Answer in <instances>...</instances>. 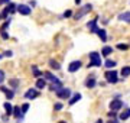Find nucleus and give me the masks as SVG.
Returning <instances> with one entry per match:
<instances>
[{
	"label": "nucleus",
	"instance_id": "nucleus-6",
	"mask_svg": "<svg viewBox=\"0 0 130 123\" xmlns=\"http://www.w3.org/2000/svg\"><path fill=\"white\" fill-rule=\"evenodd\" d=\"M43 78H45V80H49V81H52L54 84H62L59 78H56V77L54 75L52 72H43Z\"/></svg>",
	"mask_w": 130,
	"mask_h": 123
},
{
	"label": "nucleus",
	"instance_id": "nucleus-21",
	"mask_svg": "<svg viewBox=\"0 0 130 123\" xmlns=\"http://www.w3.org/2000/svg\"><path fill=\"white\" fill-rule=\"evenodd\" d=\"M32 71H33V75H35V77H41V75H43V72L39 71V70H38V67H35V65L32 67Z\"/></svg>",
	"mask_w": 130,
	"mask_h": 123
},
{
	"label": "nucleus",
	"instance_id": "nucleus-2",
	"mask_svg": "<svg viewBox=\"0 0 130 123\" xmlns=\"http://www.w3.org/2000/svg\"><path fill=\"white\" fill-rule=\"evenodd\" d=\"M104 75H106L107 83H110V84H116L117 81H119V77H117V71H116V70H108Z\"/></svg>",
	"mask_w": 130,
	"mask_h": 123
},
{
	"label": "nucleus",
	"instance_id": "nucleus-23",
	"mask_svg": "<svg viewBox=\"0 0 130 123\" xmlns=\"http://www.w3.org/2000/svg\"><path fill=\"white\" fill-rule=\"evenodd\" d=\"M49 65H51V68H55V70H59V68H61L59 62L54 61V59H51V61H49Z\"/></svg>",
	"mask_w": 130,
	"mask_h": 123
},
{
	"label": "nucleus",
	"instance_id": "nucleus-32",
	"mask_svg": "<svg viewBox=\"0 0 130 123\" xmlns=\"http://www.w3.org/2000/svg\"><path fill=\"white\" fill-rule=\"evenodd\" d=\"M2 36H3V39H7V38H9V35H7L5 30H2Z\"/></svg>",
	"mask_w": 130,
	"mask_h": 123
},
{
	"label": "nucleus",
	"instance_id": "nucleus-14",
	"mask_svg": "<svg viewBox=\"0 0 130 123\" xmlns=\"http://www.w3.org/2000/svg\"><path fill=\"white\" fill-rule=\"evenodd\" d=\"M119 20H124V22L130 23V12H124V13L119 14Z\"/></svg>",
	"mask_w": 130,
	"mask_h": 123
},
{
	"label": "nucleus",
	"instance_id": "nucleus-18",
	"mask_svg": "<svg viewBox=\"0 0 130 123\" xmlns=\"http://www.w3.org/2000/svg\"><path fill=\"white\" fill-rule=\"evenodd\" d=\"M78 100H81V94H79V93H75V94L70 99V104L72 106V104H75L77 101H78Z\"/></svg>",
	"mask_w": 130,
	"mask_h": 123
},
{
	"label": "nucleus",
	"instance_id": "nucleus-28",
	"mask_svg": "<svg viewBox=\"0 0 130 123\" xmlns=\"http://www.w3.org/2000/svg\"><path fill=\"white\" fill-rule=\"evenodd\" d=\"M108 117H110V119H116V112H114V110L108 112Z\"/></svg>",
	"mask_w": 130,
	"mask_h": 123
},
{
	"label": "nucleus",
	"instance_id": "nucleus-33",
	"mask_svg": "<svg viewBox=\"0 0 130 123\" xmlns=\"http://www.w3.org/2000/svg\"><path fill=\"white\" fill-rule=\"evenodd\" d=\"M5 55H6V57H12V51H6Z\"/></svg>",
	"mask_w": 130,
	"mask_h": 123
},
{
	"label": "nucleus",
	"instance_id": "nucleus-34",
	"mask_svg": "<svg viewBox=\"0 0 130 123\" xmlns=\"http://www.w3.org/2000/svg\"><path fill=\"white\" fill-rule=\"evenodd\" d=\"M107 123H119V122H117L116 119H110V120H108Z\"/></svg>",
	"mask_w": 130,
	"mask_h": 123
},
{
	"label": "nucleus",
	"instance_id": "nucleus-11",
	"mask_svg": "<svg viewBox=\"0 0 130 123\" xmlns=\"http://www.w3.org/2000/svg\"><path fill=\"white\" fill-rule=\"evenodd\" d=\"M95 84H97V81H95L94 77H88L87 81H85V87L87 88H93V87H95Z\"/></svg>",
	"mask_w": 130,
	"mask_h": 123
},
{
	"label": "nucleus",
	"instance_id": "nucleus-19",
	"mask_svg": "<svg viewBox=\"0 0 130 123\" xmlns=\"http://www.w3.org/2000/svg\"><path fill=\"white\" fill-rule=\"evenodd\" d=\"M97 33H98V36H100V39H101V41H107V33H106V30H104V29H98Z\"/></svg>",
	"mask_w": 130,
	"mask_h": 123
},
{
	"label": "nucleus",
	"instance_id": "nucleus-26",
	"mask_svg": "<svg viewBox=\"0 0 130 123\" xmlns=\"http://www.w3.org/2000/svg\"><path fill=\"white\" fill-rule=\"evenodd\" d=\"M9 83H10V85H12V87H14V88L19 85V81H18V80H10Z\"/></svg>",
	"mask_w": 130,
	"mask_h": 123
},
{
	"label": "nucleus",
	"instance_id": "nucleus-29",
	"mask_svg": "<svg viewBox=\"0 0 130 123\" xmlns=\"http://www.w3.org/2000/svg\"><path fill=\"white\" fill-rule=\"evenodd\" d=\"M3 81H5V71H2V70H0V84H2Z\"/></svg>",
	"mask_w": 130,
	"mask_h": 123
},
{
	"label": "nucleus",
	"instance_id": "nucleus-12",
	"mask_svg": "<svg viewBox=\"0 0 130 123\" xmlns=\"http://www.w3.org/2000/svg\"><path fill=\"white\" fill-rule=\"evenodd\" d=\"M0 90L3 91V93H5L6 94V97H7V99L9 100H12L14 97V94H13V91L12 90H9V88H6V87H3V85H2V87H0Z\"/></svg>",
	"mask_w": 130,
	"mask_h": 123
},
{
	"label": "nucleus",
	"instance_id": "nucleus-16",
	"mask_svg": "<svg viewBox=\"0 0 130 123\" xmlns=\"http://www.w3.org/2000/svg\"><path fill=\"white\" fill-rule=\"evenodd\" d=\"M45 85H46L45 78H38L36 80V88H45Z\"/></svg>",
	"mask_w": 130,
	"mask_h": 123
},
{
	"label": "nucleus",
	"instance_id": "nucleus-10",
	"mask_svg": "<svg viewBox=\"0 0 130 123\" xmlns=\"http://www.w3.org/2000/svg\"><path fill=\"white\" fill-rule=\"evenodd\" d=\"M97 20H98V19L95 18V19H93L91 22H88V25H87L91 32H97V30H98V28H97Z\"/></svg>",
	"mask_w": 130,
	"mask_h": 123
},
{
	"label": "nucleus",
	"instance_id": "nucleus-1",
	"mask_svg": "<svg viewBox=\"0 0 130 123\" xmlns=\"http://www.w3.org/2000/svg\"><path fill=\"white\" fill-rule=\"evenodd\" d=\"M91 67H101V57L98 52H90V64L88 68Z\"/></svg>",
	"mask_w": 130,
	"mask_h": 123
},
{
	"label": "nucleus",
	"instance_id": "nucleus-5",
	"mask_svg": "<svg viewBox=\"0 0 130 123\" xmlns=\"http://www.w3.org/2000/svg\"><path fill=\"white\" fill-rule=\"evenodd\" d=\"M123 107V101H121L120 99H114L111 100V103H110V109L114 110V112H117L119 109H121Z\"/></svg>",
	"mask_w": 130,
	"mask_h": 123
},
{
	"label": "nucleus",
	"instance_id": "nucleus-20",
	"mask_svg": "<svg viewBox=\"0 0 130 123\" xmlns=\"http://www.w3.org/2000/svg\"><path fill=\"white\" fill-rule=\"evenodd\" d=\"M111 52H113V48L111 47H104V48H103V51H101V55L107 57V55H110Z\"/></svg>",
	"mask_w": 130,
	"mask_h": 123
},
{
	"label": "nucleus",
	"instance_id": "nucleus-4",
	"mask_svg": "<svg viewBox=\"0 0 130 123\" xmlns=\"http://www.w3.org/2000/svg\"><path fill=\"white\" fill-rule=\"evenodd\" d=\"M56 96H58L59 99H70V97H71V90H70V88L62 87V88H59V90L56 91Z\"/></svg>",
	"mask_w": 130,
	"mask_h": 123
},
{
	"label": "nucleus",
	"instance_id": "nucleus-38",
	"mask_svg": "<svg viewBox=\"0 0 130 123\" xmlns=\"http://www.w3.org/2000/svg\"><path fill=\"white\" fill-rule=\"evenodd\" d=\"M0 59H2V55H0Z\"/></svg>",
	"mask_w": 130,
	"mask_h": 123
},
{
	"label": "nucleus",
	"instance_id": "nucleus-37",
	"mask_svg": "<svg viewBox=\"0 0 130 123\" xmlns=\"http://www.w3.org/2000/svg\"><path fill=\"white\" fill-rule=\"evenodd\" d=\"M0 19H2V13H0Z\"/></svg>",
	"mask_w": 130,
	"mask_h": 123
},
{
	"label": "nucleus",
	"instance_id": "nucleus-25",
	"mask_svg": "<svg viewBox=\"0 0 130 123\" xmlns=\"http://www.w3.org/2000/svg\"><path fill=\"white\" fill-rule=\"evenodd\" d=\"M28 110H29V104L28 103H25V104H22V113H26V112H28Z\"/></svg>",
	"mask_w": 130,
	"mask_h": 123
},
{
	"label": "nucleus",
	"instance_id": "nucleus-8",
	"mask_svg": "<svg viewBox=\"0 0 130 123\" xmlns=\"http://www.w3.org/2000/svg\"><path fill=\"white\" fill-rule=\"evenodd\" d=\"M81 67H83L81 61H72L70 65H68V71H70V72H75V71H78Z\"/></svg>",
	"mask_w": 130,
	"mask_h": 123
},
{
	"label": "nucleus",
	"instance_id": "nucleus-13",
	"mask_svg": "<svg viewBox=\"0 0 130 123\" xmlns=\"http://www.w3.org/2000/svg\"><path fill=\"white\" fill-rule=\"evenodd\" d=\"M129 117H130V107H126V109L120 113V119L121 120H127Z\"/></svg>",
	"mask_w": 130,
	"mask_h": 123
},
{
	"label": "nucleus",
	"instance_id": "nucleus-3",
	"mask_svg": "<svg viewBox=\"0 0 130 123\" xmlns=\"http://www.w3.org/2000/svg\"><path fill=\"white\" fill-rule=\"evenodd\" d=\"M91 9H93V6H91V5H85V6L83 7V9H79L78 12H77V13L74 14V19H75V20L81 19V18L84 16V14H85V13H88V12H90Z\"/></svg>",
	"mask_w": 130,
	"mask_h": 123
},
{
	"label": "nucleus",
	"instance_id": "nucleus-15",
	"mask_svg": "<svg viewBox=\"0 0 130 123\" xmlns=\"http://www.w3.org/2000/svg\"><path fill=\"white\" fill-rule=\"evenodd\" d=\"M13 109H14V107L9 103V101H7V103H5V110H6V114H7V116L13 114Z\"/></svg>",
	"mask_w": 130,
	"mask_h": 123
},
{
	"label": "nucleus",
	"instance_id": "nucleus-9",
	"mask_svg": "<svg viewBox=\"0 0 130 123\" xmlns=\"http://www.w3.org/2000/svg\"><path fill=\"white\" fill-rule=\"evenodd\" d=\"M18 12L20 14H23V16H28V14H30V7L26 5H19L18 6Z\"/></svg>",
	"mask_w": 130,
	"mask_h": 123
},
{
	"label": "nucleus",
	"instance_id": "nucleus-7",
	"mask_svg": "<svg viewBox=\"0 0 130 123\" xmlns=\"http://www.w3.org/2000/svg\"><path fill=\"white\" fill-rule=\"evenodd\" d=\"M38 96H39V91L36 90V88H29L26 93H25V97L29 100H33V99H36Z\"/></svg>",
	"mask_w": 130,
	"mask_h": 123
},
{
	"label": "nucleus",
	"instance_id": "nucleus-22",
	"mask_svg": "<svg viewBox=\"0 0 130 123\" xmlns=\"http://www.w3.org/2000/svg\"><path fill=\"white\" fill-rule=\"evenodd\" d=\"M116 64H117V62L113 61V59H107V61H106V67H107V68H114Z\"/></svg>",
	"mask_w": 130,
	"mask_h": 123
},
{
	"label": "nucleus",
	"instance_id": "nucleus-24",
	"mask_svg": "<svg viewBox=\"0 0 130 123\" xmlns=\"http://www.w3.org/2000/svg\"><path fill=\"white\" fill-rule=\"evenodd\" d=\"M116 48L120 49V51H126V49H129V45H127V43H117Z\"/></svg>",
	"mask_w": 130,
	"mask_h": 123
},
{
	"label": "nucleus",
	"instance_id": "nucleus-35",
	"mask_svg": "<svg viewBox=\"0 0 130 123\" xmlns=\"http://www.w3.org/2000/svg\"><path fill=\"white\" fill-rule=\"evenodd\" d=\"M81 3V0H75V5H79Z\"/></svg>",
	"mask_w": 130,
	"mask_h": 123
},
{
	"label": "nucleus",
	"instance_id": "nucleus-30",
	"mask_svg": "<svg viewBox=\"0 0 130 123\" xmlns=\"http://www.w3.org/2000/svg\"><path fill=\"white\" fill-rule=\"evenodd\" d=\"M54 109H55V110H61V109H62V104H61V103H56L55 106H54Z\"/></svg>",
	"mask_w": 130,
	"mask_h": 123
},
{
	"label": "nucleus",
	"instance_id": "nucleus-31",
	"mask_svg": "<svg viewBox=\"0 0 130 123\" xmlns=\"http://www.w3.org/2000/svg\"><path fill=\"white\" fill-rule=\"evenodd\" d=\"M0 3H2V5H10L12 2H10V0H0Z\"/></svg>",
	"mask_w": 130,
	"mask_h": 123
},
{
	"label": "nucleus",
	"instance_id": "nucleus-17",
	"mask_svg": "<svg viewBox=\"0 0 130 123\" xmlns=\"http://www.w3.org/2000/svg\"><path fill=\"white\" fill-rule=\"evenodd\" d=\"M120 74H121V77H123V78L129 77V75H130V67H129V65H127V67H123V68H121V71H120Z\"/></svg>",
	"mask_w": 130,
	"mask_h": 123
},
{
	"label": "nucleus",
	"instance_id": "nucleus-36",
	"mask_svg": "<svg viewBox=\"0 0 130 123\" xmlns=\"http://www.w3.org/2000/svg\"><path fill=\"white\" fill-rule=\"evenodd\" d=\"M95 123H103V120H101V119H98V120H97Z\"/></svg>",
	"mask_w": 130,
	"mask_h": 123
},
{
	"label": "nucleus",
	"instance_id": "nucleus-27",
	"mask_svg": "<svg viewBox=\"0 0 130 123\" xmlns=\"http://www.w3.org/2000/svg\"><path fill=\"white\" fill-rule=\"evenodd\" d=\"M71 16H72V10H67L64 13V18H71Z\"/></svg>",
	"mask_w": 130,
	"mask_h": 123
}]
</instances>
